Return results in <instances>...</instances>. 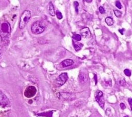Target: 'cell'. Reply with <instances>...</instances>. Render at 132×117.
<instances>
[{
    "label": "cell",
    "instance_id": "1",
    "mask_svg": "<svg viewBox=\"0 0 132 117\" xmlns=\"http://www.w3.org/2000/svg\"><path fill=\"white\" fill-rule=\"evenodd\" d=\"M11 33V27L10 24L5 21L0 25V36L2 41H7Z\"/></svg>",
    "mask_w": 132,
    "mask_h": 117
},
{
    "label": "cell",
    "instance_id": "2",
    "mask_svg": "<svg viewBox=\"0 0 132 117\" xmlns=\"http://www.w3.org/2000/svg\"><path fill=\"white\" fill-rule=\"evenodd\" d=\"M31 17L32 14L30 10H26L24 11L21 16L20 22L19 24V27L20 29H23L26 26Z\"/></svg>",
    "mask_w": 132,
    "mask_h": 117
},
{
    "label": "cell",
    "instance_id": "3",
    "mask_svg": "<svg viewBox=\"0 0 132 117\" xmlns=\"http://www.w3.org/2000/svg\"><path fill=\"white\" fill-rule=\"evenodd\" d=\"M45 29L46 25L43 22L41 21H37L34 22L31 27L32 33L36 35L40 34L43 33Z\"/></svg>",
    "mask_w": 132,
    "mask_h": 117
},
{
    "label": "cell",
    "instance_id": "4",
    "mask_svg": "<svg viewBox=\"0 0 132 117\" xmlns=\"http://www.w3.org/2000/svg\"><path fill=\"white\" fill-rule=\"evenodd\" d=\"M57 96L60 99L63 101H72L75 99V94L68 92H60Z\"/></svg>",
    "mask_w": 132,
    "mask_h": 117
},
{
    "label": "cell",
    "instance_id": "5",
    "mask_svg": "<svg viewBox=\"0 0 132 117\" xmlns=\"http://www.w3.org/2000/svg\"><path fill=\"white\" fill-rule=\"evenodd\" d=\"M68 79V75L67 73H63L60 75L56 80V85L57 87L63 86Z\"/></svg>",
    "mask_w": 132,
    "mask_h": 117
},
{
    "label": "cell",
    "instance_id": "6",
    "mask_svg": "<svg viewBox=\"0 0 132 117\" xmlns=\"http://www.w3.org/2000/svg\"><path fill=\"white\" fill-rule=\"evenodd\" d=\"M10 105V101L7 96L0 90V107H6Z\"/></svg>",
    "mask_w": 132,
    "mask_h": 117
},
{
    "label": "cell",
    "instance_id": "7",
    "mask_svg": "<svg viewBox=\"0 0 132 117\" xmlns=\"http://www.w3.org/2000/svg\"><path fill=\"white\" fill-rule=\"evenodd\" d=\"M95 99L96 101L98 102V103L99 104L100 107L102 108L104 107V99L103 97V93L101 91L98 90L96 93L95 95Z\"/></svg>",
    "mask_w": 132,
    "mask_h": 117
},
{
    "label": "cell",
    "instance_id": "8",
    "mask_svg": "<svg viewBox=\"0 0 132 117\" xmlns=\"http://www.w3.org/2000/svg\"><path fill=\"white\" fill-rule=\"evenodd\" d=\"M37 92V89L35 87L31 86L28 87L24 91V94L27 98H31L35 95Z\"/></svg>",
    "mask_w": 132,
    "mask_h": 117
},
{
    "label": "cell",
    "instance_id": "9",
    "mask_svg": "<svg viewBox=\"0 0 132 117\" xmlns=\"http://www.w3.org/2000/svg\"><path fill=\"white\" fill-rule=\"evenodd\" d=\"M80 33L83 37L86 39H89L91 36V33L90 32V31L89 28L87 27H85L81 29Z\"/></svg>",
    "mask_w": 132,
    "mask_h": 117
},
{
    "label": "cell",
    "instance_id": "10",
    "mask_svg": "<svg viewBox=\"0 0 132 117\" xmlns=\"http://www.w3.org/2000/svg\"><path fill=\"white\" fill-rule=\"evenodd\" d=\"M79 80L82 84L86 83L88 81V75L84 72H81L79 75Z\"/></svg>",
    "mask_w": 132,
    "mask_h": 117
},
{
    "label": "cell",
    "instance_id": "11",
    "mask_svg": "<svg viewBox=\"0 0 132 117\" xmlns=\"http://www.w3.org/2000/svg\"><path fill=\"white\" fill-rule=\"evenodd\" d=\"M73 64H74V62L72 60L68 59L62 62L61 63V66L63 68H65V67L71 66L73 65Z\"/></svg>",
    "mask_w": 132,
    "mask_h": 117
},
{
    "label": "cell",
    "instance_id": "12",
    "mask_svg": "<svg viewBox=\"0 0 132 117\" xmlns=\"http://www.w3.org/2000/svg\"><path fill=\"white\" fill-rule=\"evenodd\" d=\"M73 47L75 49V50L76 51H79L80 50H81L82 47L83 46V45H82V43H78V42H75L74 40H73Z\"/></svg>",
    "mask_w": 132,
    "mask_h": 117
},
{
    "label": "cell",
    "instance_id": "13",
    "mask_svg": "<svg viewBox=\"0 0 132 117\" xmlns=\"http://www.w3.org/2000/svg\"><path fill=\"white\" fill-rule=\"evenodd\" d=\"M48 9H49V13L50 14L51 16H55V11L54 10V6L52 4V2H50L48 6Z\"/></svg>",
    "mask_w": 132,
    "mask_h": 117
},
{
    "label": "cell",
    "instance_id": "14",
    "mask_svg": "<svg viewBox=\"0 0 132 117\" xmlns=\"http://www.w3.org/2000/svg\"><path fill=\"white\" fill-rule=\"evenodd\" d=\"M105 22L108 26H111L114 23V21L113 19L110 17H108L105 19Z\"/></svg>",
    "mask_w": 132,
    "mask_h": 117
},
{
    "label": "cell",
    "instance_id": "15",
    "mask_svg": "<svg viewBox=\"0 0 132 117\" xmlns=\"http://www.w3.org/2000/svg\"><path fill=\"white\" fill-rule=\"evenodd\" d=\"M81 38H82L81 36L79 34H75L72 37V38L73 39L77 41H80L81 40Z\"/></svg>",
    "mask_w": 132,
    "mask_h": 117
},
{
    "label": "cell",
    "instance_id": "16",
    "mask_svg": "<svg viewBox=\"0 0 132 117\" xmlns=\"http://www.w3.org/2000/svg\"><path fill=\"white\" fill-rule=\"evenodd\" d=\"M114 13L118 18H120L122 16V12L118 10H114Z\"/></svg>",
    "mask_w": 132,
    "mask_h": 117
},
{
    "label": "cell",
    "instance_id": "17",
    "mask_svg": "<svg viewBox=\"0 0 132 117\" xmlns=\"http://www.w3.org/2000/svg\"><path fill=\"white\" fill-rule=\"evenodd\" d=\"M56 16H57V18L60 19V20H61V19H62L63 18V16H62V13L58 11V10H57L56 11Z\"/></svg>",
    "mask_w": 132,
    "mask_h": 117
},
{
    "label": "cell",
    "instance_id": "18",
    "mask_svg": "<svg viewBox=\"0 0 132 117\" xmlns=\"http://www.w3.org/2000/svg\"><path fill=\"white\" fill-rule=\"evenodd\" d=\"M124 73L127 76H130L131 75V71L128 69H125L124 70Z\"/></svg>",
    "mask_w": 132,
    "mask_h": 117
},
{
    "label": "cell",
    "instance_id": "19",
    "mask_svg": "<svg viewBox=\"0 0 132 117\" xmlns=\"http://www.w3.org/2000/svg\"><path fill=\"white\" fill-rule=\"evenodd\" d=\"M74 5L75 6V10H76V12L77 13H78V6L79 5V4L78 2H74Z\"/></svg>",
    "mask_w": 132,
    "mask_h": 117
},
{
    "label": "cell",
    "instance_id": "20",
    "mask_svg": "<svg viewBox=\"0 0 132 117\" xmlns=\"http://www.w3.org/2000/svg\"><path fill=\"white\" fill-rule=\"evenodd\" d=\"M116 7H117V8H118L119 9H121L122 8V5H121V3H120V2H119V1H116Z\"/></svg>",
    "mask_w": 132,
    "mask_h": 117
},
{
    "label": "cell",
    "instance_id": "21",
    "mask_svg": "<svg viewBox=\"0 0 132 117\" xmlns=\"http://www.w3.org/2000/svg\"><path fill=\"white\" fill-rule=\"evenodd\" d=\"M99 9L100 12L101 14H104V13H105V10L104 8L103 7H102V6L100 7L99 8Z\"/></svg>",
    "mask_w": 132,
    "mask_h": 117
},
{
    "label": "cell",
    "instance_id": "22",
    "mask_svg": "<svg viewBox=\"0 0 132 117\" xmlns=\"http://www.w3.org/2000/svg\"><path fill=\"white\" fill-rule=\"evenodd\" d=\"M119 83H120V84L121 86H123L125 85V81L123 80H121V81L119 82Z\"/></svg>",
    "mask_w": 132,
    "mask_h": 117
},
{
    "label": "cell",
    "instance_id": "23",
    "mask_svg": "<svg viewBox=\"0 0 132 117\" xmlns=\"http://www.w3.org/2000/svg\"><path fill=\"white\" fill-rule=\"evenodd\" d=\"M120 107L121 108V109H125V108H126V106H125V105L124 104V103H121L120 104Z\"/></svg>",
    "mask_w": 132,
    "mask_h": 117
},
{
    "label": "cell",
    "instance_id": "24",
    "mask_svg": "<svg viewBox=\"0 0 132 117\" xmlns=\"http://www.w3.org/2000/svg\"><path fill=\"white\" fill-rule=\"evenodd\" d=\"M2 53H3L2 47L1 46V44H0V58H1V56L2 55Z\"/></svg>",
    "mask_w": 132,
    "mask_h": 117
},
{
    "label": "cell",
    "instance_id": "25",
    "mask_svg": "<svg viewBox=\"0 0 132 117\" xmlns=\"http://www.w3.org/2000/svg\"><path fill=\"white\" fill-rule=\"evenodd\" d=\"M128 101H129V103L130 104V106L132 107V98L131 99H128Z\"/></svg>",
    "mask_w": 132,
    "mask_h": 117
},
{
    "label": "cell",
    "instance_id": "26",
    "mask_svg": "<svg viewBox=\"0 0 132 117\" xmlns=\"http://www.w3.org/2000/svg\"><path fill=\"white\" fill-rule=\"evenodd\" d=\"M94 79H95V81H96V84H97V77L96 75H95V77H94Z\"/></svg>",
    "mask_w": 132,
    "mask_h": 117
},
{
    "label": "cell",
    "instance_id": "27",
    "mask_svg": "<svg viewBox=\"0 0 132 117\" xmlns=\"http://www.w3.org/2000/svg\"><path fill=\"white\" fill-rule=\"evenodd\" d=\"M124 31V30L123 28V29H122V30H119V32L122 34V35H123V31Z\"/></svg>",
    "mask_w": 132,
    "mask_h": 117
},
{
    "label": "cell",
    "instance_id": "28",
    "mask_svg": "<svg viewBox=\"0 0 132 117\" xmlns=\"http://www.w3.org/2000/svg\"><path fill=\"white\" fill-rule=\"evenodd\" d=\"M91 117H100V116H98V115H93V116H91Z\"/></svg>",
    "mask_w": 132,
    "mask_h": 117
},
{
    "label": "cell",
    "instance_id": "29",
    "mask_svg": "<svg viewBox=\"0 0 132 117\" xmlns=\"http://www.w3.org/2000/svg\"><path fill=\"white\" fill-rule=\"evenodd\" d=\"M87 2H92V1L91 0V1H86Z\"/></svg>",
    "mask_w": 132,
    "mask_h": 117
},
{
    "label": "cell",
    "instance_id": "30",
    "mask_svg": "<svg viewBox=\"0 0 132 117\" xmlns=\"http://www.w3.org/2000/svg\"><path fill=\"white\" fill-rule=\"evenodd\" d=\"M124 117H128V116H127V115H125V116H124Z\"/></svg>",
    "mask_w": 132,
    "mask_h": 117
},
{
    "label": "cell",
    "instance_id": "31",
    "mask_svg": "<svg viewBox=\"0 0 132 117\" xmlns=\"http://www.w3.org/2000/svg\"><path fill=\"white\" fill-rule=\"evenodd\" d=\"M131 110H132V107H131Z\"/></svg>",
    "mask_w": 132,
    "mask_h": 117
}]
</instances>
